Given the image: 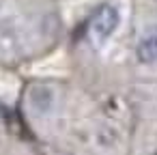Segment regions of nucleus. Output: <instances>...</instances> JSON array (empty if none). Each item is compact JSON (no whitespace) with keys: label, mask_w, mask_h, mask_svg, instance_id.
I'll use <instances>...</instances> for the list:
<instances>
[{"label":"nucleus","mask_w":157,"mask_h":155,"mask_svg":"<svg viewBox=\"0 0 157 155\" xmlns=\"http://www.w3.org/2000/svg\"><path fill=\"white\" fill-rule=\"evenodd\" d=\"M118 24H121V13H118V9L112 7V5H103V7L93 15V20H90V35H93V39H95L97 43H103V41H108V39L116 33Z\"/></svg>","instance_id":"nucleus-1"},{"label":"nucleus","mask_w":157,"mask_h":155,"mask_svg":"<svg viewBox=\"0 0 157 155\" xmlns=\"http://www.w3.org/2000/svg\"><path fill=\"white\" fill-rule=\"evenodd\" d=\"M136 56H138V60H140L142 65H153V63H157V26L148 28V30L140 37V41H138V45H136Z\"/></svg>","instance_id":"nucleus-2"}]
</instances>
